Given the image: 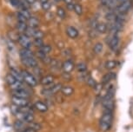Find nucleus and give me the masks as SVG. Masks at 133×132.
Listing matches in <instances>:
<instances>
[{"instance_id": "nucleus-1", "label": "nucleus", "mask_w": 133, "mask_h": 132, "mask_svg": "<svg viewBox=\"0 0 133 132\" xmlns=\"http://www.w3.org/2000/svg\"><path fill=\"white\" fill-rule=\"evenodd\" d=\"M113 122V111L104 109V113L99 122V128L103 131L110 130Z\"/></svg>"}, {"instance_id": "nucleus-2", "label": "nucleus", "mask_w": 133, "mask_h": 132, "mask_svg": "<svg viewBox=\"0 0 133 132\" xmlns=\"http://www.w3.org/2000/svg\"><path fill=\"white\" fill-rule=\"evenodd\" d=\"M22 78H23L24 83H25L27 85H29L30 87H36L37 85V79L35 78L34 75H32L31 73H30L27 71H21Z\"/></svg>"}, {"instance_id": "nucleus-3", "label": "nucleus", "mask_w": 133, "mask_h": 132, "mask_svg": "<svg viewBox=\"0 0 133 132\" xmlns=\"http://www.w3.org/2000/svg\"><path fill=\"white\" fill-rule=\"evenodd\" d=\"M63 85L61 84H53L51 87H46V88H44L41 91V94L44 96H50L52 95H55V94L58 93L59 91H61Z\"/></svg>"}, {"instance_id": "nucleus-4", "label": "nucleus", "mask_w": 133, "mask_h": 132, "mask_svg": "<svg viewBox=\"0 0 133 132\" xmlns=\"http://www.w3.org/2000/svg\"><path fill=\"white\" fill-rule=\"evenodd\" d=\"M14 115L17 118V120L23 122V123L26 124L34 121V115L32 113H25V112L17 111L14 113Z\"/></svg>"}, {"instance_id": "nucleus-5", "label": "nucleus", "mask_w": 133, "mask_h": 132, "mask_svg": "<svg viewBox=\"0 0 133 132\" xmlns=\"http://www.w3.org/2000/svg\"><path fill=\"white\" fill-rule=\"evenodd\" d=\"M11 96H15V98H25L29 99L31 98V94L28 89L24 88V89H12L11 91Z\"/></svg>"}, {"instance_id": "nucleus-6", "label": "nucleus", "mask_w": 133, "mask_h": 132, "mask_svg": "<svg viewBox=\"0 0 133 132\" xmlns=\"http://www.w3.org/2000/svg\"><path fill=\"white\" fill-rule=\"evenodd\" d=\"M17 41H18L20 45L23 47V48L31 49L32 46V42L31 40V37L27 36L26 34H20Z\"/></svg>"}, {"instance_id": "nucleus-7", "label": "nucleus", "mask_w": 133, "mask_h": 132, "mask_svg": "<svg viewBox=\"0 0 133 132\" xmlns=\"http://www.w3.org/2000/svg\"><path fill=\"white\" fill-rule=\"evenodd\" d=\"M27 36L30 37H33V38H43L44 37V33L42 31L37 30V28H31L28 27L25 31V33Z\"/></svg>"}, {"instance_id": "nucleus-8", "label": "nucleus", "mask_w": 133, "mask_h": 132, "mask_svg": "<svg viewBox=\"0 0 133 132\" xmlns=\"http://www.w3.org/2000/svg\"><path fill=\"white\" fill-rule=\"evenodd\" d=\"M131 6H132L131 2L130 0H127V1L122 2L119 5L117 6V11L119 12V14H126L130 10Z\"/></svg>"}, {"instance_id": "nucleus-9", "label": "nucleus", "mask_w": 133, "mask_h": 132, "mask_svg": "<svg viewBox=\"0 0 133 132\" xmlns=\"http://www.w3.org/2000/svg\"><path fill=\"white\" fill-rule=\"evenodd\" d=\"M11 103H12V105H15L17 107H24V106L30 105L29 99L15 98V96H12L11 98Z\"/></svg>"}, {"instance_id": "nucleus-10", "label": "nucleus", "mask_w": 133, "mask_h": 132, "mask_svg": "<svg viewBox=\"0 0 133 132\" xmlns=\"http://www.w3.org/2000/svg\"><path fill=\"white\" fill-rule=\"evenodd\" d=\"M61 68L64 73H71L75 68L74 62L72 61L71 59H68V60L64 61V63L62 64Z\"/></svg>"}, {"instance_id": "nucleus-11", "label": "nucleus", "mask_w": 133, "mask_h": 132, "mask_svg": "<svg viewBox=\"0 0 133 132\" xmlns=\"http://www.w3.org/2000/svg\"><path fill=\"white\" fill-rule=\"evenodd\" d=\"M22 64L24 66L28 67V68H35L37 66V61L35 58H21Z\"/></svg>"}, {"instance_id": "nucleus-12", "label": "nucleus", "mask_w": 133, "mask_h": 132, "mask_svg": "<svg viewBox=\"0 0 133 132\" xmlns=\"http://www.w3.org/2000/svg\"><path fill=\"white\" fill-rule=\"evenodd\" d=\"M54 80H55L54 76H52V75H47L45 77L41 78V79H40V84L44 86H48L51 85V84H53Z\"/></svg>"}, {"instance_id": "nucleus-13", "label": "nucleus", "mask_w": 133, "mask_h": 132, "mask_svg": "<svg viewBox=\"0 0 133 132\" xmlns=\"http://www.w3.org/2000/svg\"><path fill=\"white\" fill-rule=\"evenodd\" d=\"M19 55L21 58H34V53L31 49L22 48L19 51Z\"/></svg>"}, {"instance_id": "nucleus-14", "label": "nucleus", "mask_w": 133, "mask_h": 132, "mask_svg": "<svg viewBox=\"0 0 133 132\" xmlns=\"http://www.w3.org/2000/svg\"><path fill=\"white\" fill-rule=\"evenodd\" d=\"M34 108L40 112H46L48 110V105L42 101H37L34 103Z\"/></svg>"}, {"instance_id": "nucleus-15", "label": "nucleus", "mask_w": 133, "mask_h": 132, "mask_svg": "<svg viewBox=\"0 0 133 132\" xmlns=\"http://www.w3.org/2000/svg\"><path fill=\"white\" fill-rule=\"evenodd\" d=\"M66 33L69 36V37H71V38H72V39L77 38V37H78V31H77V30L73 26H68V27H67Z\"/></svg>"}, {"instance_id": "nucleus-16", "label": "nucleus", "mask_w": 133, "mask_h": 132, "mask_svg": "<svg viewBox=\"0 0 133 132\" xmlns=\"http://www.w3.org/2000/svg\"><path fill=\"white\" fill-rule=\"evenodd\" d=\"M102 105L104 108V109L113 111L115 103H114L113 99H110V100H102Z\"/></svg>"}, {"instance_id": "nucleus-17", "label": "nucleus", "mask_w": 133, "mask_h": 132, "mask_svg": "<svg viewBox=\"0 0 133 132\" xmlns=\"http://www.w3.org/2000/svg\"><path fill=\"white\" fill-rule=\"evenodd\" d=\"M117 3L118 2L117 0H101V4L104 6H106L110 9L117 8Z\"/></svg>"}, {"instance_id": "nucleus-18", "label": "nucleus", "mask_w": 133, "mask_h": 132, "mask_svg": "<svg viewBox=\"0 0 133 132\" xmlns=\"http://www.w3.org/2000/svg\"><path fill=\"white\" fill-rule=\"evenodd\" d=\"M115 78H116V74L114 72H108L102 78V84H107Z\"/></svg>"}, {"instance_id": "nucleus-19", "label": "nucleus", "mask_w": 133, "mask_h": 132, "mask_svg": "<svg viewBox=\"0 0 133 132\" xmlns=\"http://www.w3.org/2000/svg\"><path fill=\"white\" fill-rule=\"evenodd\" d=\"M27 25L31 28H37L39 25V20L36 17H31L27 20Z\"/></svg>"}, {"instance_id": "nucleus-20", "label": "nucleus", "mask_w": 133, "mask_h": 132, "mask_svg": "<svg viewBox=\"0 0 133 132\" xmlns=\"http://www.w3.org/2000/svg\"><path fill=\"white\" fill-rule=\"evenodd\" d=\"M118 44H119V37L117 36H114L110 40L109 46L112 51H115V50L117 48V46H118Z\"/></svg>"}, {"instance_id": "nucleus-21", "label": "nucleus", "mask_w": 133, "mask_h": 132, "mask_svg": "<svg viewBox=\"0 0 133 132\" xmlns=\"http://www.w3.org/2000/svg\"><path fill=\"white\" fill-rule=\"evenodd\" d=\"M61 92L64 96H70L73 94L74 92V89L72 88L71 86H69V85H65V86H63L62 89H61Z\"/></svg>"}, {"instance_id": "nucleus-22", "label": "nucleus", "mask_w": 133, "mask_h": 132, "mask_svg": "<svg viewBox=\"0 0 133 132\" xmlns=\"http://www.w3.org/2000/svg\"><path fill=\"white\" fill-rule=\"evenodd\" d=\"M10 74H11L14 78H16L17 80H18L20 82H23V83H24L23 78H22V75H21V72L17 71V70L14 69V68H11V71H10Z\"/></svg>"}, {"instance_id": "nucleus-23", "label": "nucleus", "mask_w": 133, "mask_h": 132, "mask_svg": "<svg viewBox=\"0 0 133 132\" xmlns=\"http://www.w3.org/2000/svg\"><path fill=\"white\" fill-rule=\"evenodd\" d=\"M96 30L98 33H101V34H104L106 33L107 31V24H104V23H97V26H96Z\"/></svg>"}, {"instance_id": "nucleus-24", "label": "nucleus", "mask_w": 133, "mask_h": 132, "mask_svg": "<svg viewBox=\"0 0 133 132\" xmlns=\"http://www.w3.org/2000/svg\"><path fill=\"white\" fill-rule=\"evenodd\" d=\"M27 127L26 123H23V122L19 121V120H17L16 122L14 123V128L16 129L17 131H21V130H24Z\"/></svg>"}, {"instance_id": "nucleus-25", "label": "nucleus", "mask_w": 133, "mask_h": 132, "mask_svg": "<svg viewBox=\"0 0 133 132\" xmlns=\"http://www.w3.org/2000/svg\"><path fill=\"white\" fill-rule=\"evenodd\" d=\"M27 28H28V25H27V23H22V22H17V29L21 34H24L26 31Z\"/></svg>"}, {"instance_id": "nucleus-26", "label": "nucleus", "mask_w": 133, "mask_h": 132, "mask_svg": "<svg viewBox=\"0 0 133 132\" xmlns=\"http://www.w3.org/2000/svg\"><path fill=\"white\" fill-rule=\"evenodd\" d=\"M51 45H49V44H44L42 47H40L39 48V51L40 53H42V54H44V55H48L50 52L51 51Z\"/></svg>"}, {"instance_id": "nucleus-27", "label": "nucleus", "mask_w": 133, "mask_h": 132, "mask_svg": "<svg viewBox=\"0 0 133 132\" xmlns=\"http://www.w3.org/2000/svg\"><path fill=\"white\" fill-rule=\"evenodd\" d=\"M117 62L114 61V60H110V61H108L105 63V68H106L107 70H113L117 67Z\"/></svg>"}, {"instance_id": "nucleus-28", "label": "nucleus", "mask_w": 133, "mask_h": 132, "mask_svg": "<svg viewBox=\"0 0 133 132\" xmlns=\"http://www.w3.org/2000/svg\"><path fill=\"white\" fill-rule=\"evenodd\" d=\"M76 69L78 73H81V72H84L87 71V64L85 63H79L77 64Z\"/></svg>"}, {"instance_id": "nucleus-29", "label": "nucleus", "mask_w": 133, "mask_h": 132, "mask_svg": "<svg viewBox=\"0 0 133 132\" xmlns=\"http://www.w3.org/2000/svg\"><path fill=\"white\" fill-rule=\"evenodd\" d=\"M73 11L77 15L81 16L83 14V7L81 4H73Z\"/></svg>"}, {"instance_id": "nucleus-30", "label": "nucleus", "mask_w": 133, "mask_h": 132, "mask_svg": "<svg viewBox=\"0 0 133 132\" xmlns=\"http://www.w3.org/2000/svg\"><path fill=\"white\" fill-rule=\"evenodd\" d=\"M5 80H6V82H7V84H8V85L10 86V88H11V87L12 85H13V84H14L15 83H16L17 81H18V80H17L16 78H14L11 74H8V75H7Z\"/></svg>"}, {"instance_id": "nucleus-31", "label": "nucleus", "mask_w": 133, "mask_h": 132, "mask_svg": "<svg viewBox=\"0 0 133 132\" xmlns=\"http://www.w3.org/2000/svg\"><path fill=\"white\" fill-rule=\"evenodd\" d=\"M57 15L62 19L65 18V17H66V12H65V10L63 8V7H58V8L57 9Z\"/></svg>"}, {"instance_id": "nucleus-32", "label": "nucleus", "mask_w": 133, "mask_h": 132, "mask_svg": "<svg viewBox=\"0 0 133 132\" xmlns=\"http://www.w3.org/2000/svg\"><path fill=\"white\" fill-rule=\"evenodd\" d=\"M105 18H106V20L110 22H114V21H116L117 15L115 14L114 12H108V13L105 15Z\"/></svg>"}, {"instance_id": "nucleus-33", "label": "nucleus", "mask_w": 133, "mask_h": 132, "mask_svg": "<svg viewBox=\"0 0 133 132\" xmlns=\"http://www.w3.org/2000/svg\"><path fill=\"white\" fill-rule=\"evenodd\" d=\"M86 83H87V84L89 85L90 87H91V88H94L95 89V87L97 86V82H96V80H95L94 78H92L91 76L89 77L87 79H86Z\"/></svg>"}, {"instance_id": "nucleus-34", "label": "nucleus", "mask_w": 133, "mask_h": 132, "mask_svg": "<svg viewBox=\"0 0 133 132\" xmlns=\"http://www.w3.org/2000/svg\"><path fill=\"white\" fill-rule=\"evenodd\" d=\"M19 12L21 13L23 16L25 17V18L28 20V19L30 18V17H31V13H30V11H28V9H25V8H21V9H19Z\"/></svg>"}, {"instance_id": "nucleus-35", "label": "nucleus", "mask_w": 133, "mask_h": 132, "mask_svg": "<svg viewBox=\"0 0 133 132\" xmlns=\"http://www.w3.org/2000/svg\"><path fill=\"white\" fill-rule=\"evenodd\" d=\"M28 124V127H30V128H32V129H34L35 130H39V129H42V126L40 125L39 123H35V122H31V123H27Z\"/></svg>"}, {"instance_id": "nucleus-36", "label": "nucleus", "mask_w": 133, "mask_h": 132, "mask_svg": "<svg viewBox=\"0 0 133 132\" xmlns=\"http://www.w3.org/2000/svg\"><path fill=\"white\" fill-rule=\"evenodd\" d=\"M102 51H103V44L101 43H97L95 44V46L93 48V51L95 53L99 54V53H101Z\"/></svg>"}, {"instance_id": "nucleus-37", "label": "nucleus", "mask_w": 133, "mask_h": 132, "mask_svg": "<svg viewBox=\"0 0 133 132\" xmlns=\"http://www.w3.org/2000/svg\"><path fill=\"white\" fill-rule=\"evenodd\" d=\"M32 44H33L35 46H37V48H40V47H42L44 44L42 38H34V41Z\"/></svg>"}, {"instance_id": "nucleus-38", "label": "nucleus", "mask_w": 133, "mask_h": 132, "mask_svg": "<svg viewBox=\"0 0 133 132\" xmlns=\"http://www.w3.org/2000/svg\"><path fill=\"white\" fill-rule=\"evenodd\" d=\"M41 7H42V9L44 10V11H48L49 10L51 9V4H50V2H49V1L43 2V3H41Z\"/></svg>"}, {"instance_id": "nucleus-39", "label": "nucleus", "mask_w": 133, "mask_h": 132, "mask_svg": "<svg viewBox=\"0 0 133 132\" xmlns=\"http://www.w3.org/2000/svg\"><path fill=\"white\" fill-rule=\"evenodd\" d=\"M17 22H22V23H27V19L21 13H20L19 11L17 13Z\"/></svg>"}, {"instance_id": "nucleus-40", "label": "nucleus", "mask_w": 133, "mask_h": 132, "mask_svg": "<svg viewBox=\"0 0 133 132\" xmlns=\"http://www.w3.org/2000/svg\"><path fill=\"white\" fill-rule=\"evenodd\" d=\"M22 132H37V130H35L34 129H32V128H30V127L27 126L25 129H24V130H21Z\"/></svg>"}, {"instance_id": "nucleus-41", "label": "nucleus", "mask_w": 133, "mask_h": 132, "mask_svg": "<svg viewBox=\"0 0 133 132\" xmlns=\"http://www.w3.org/2000/svg\"><path fill=\"white\" fill-rule=\"evenodd\" d=\"M73 4H66L67 9L70 10V11H73Z\"/></svg>"}, {"instance_id": "nucleus-42", "label": "nucleus", "mask_w": 133, "mask_h": 132, "mask_svg": "<svg viewBox=\"0 0 133 132\" xmlns=\"http://www.w3.org/2000/svg\"><path fill=\"white\" fill-rule=\"evenodd\" d=\"M66 4H73V0H63Z\"/></svg>"}, {"instance_id": "nucleus-43", "label": "nucleus", "mask_w": 133, "mask_h": 132, "mask_svg": "<svg viewBox=\"0 0 133 132\" xmlns=\"http://www.w3.org/2000/svg\"><path fill=\"white\" fill-rule=\"evenodd\" d=\"M27 3H28L30 5H31V4H33L35 2H36V0H26Z\"/></svg>"}, {"instance_id": "nucleus-44", "label": "nucleus", "mask_w": 133, "mask_h": 132, "mask_svg": "<svg viewBox=\"0 0 133 132\" xmlns=\"http://www.w3.org/2000/svg\"><path fill=\"white\" fill-rule=\"evenodd\" d=\"M41 1V3H43V2H46V1H48V0H40Z\"/></svg>"}, {"instance_id": "nucleus-45", "label": "nucleus", "mask_w": 133, "mask_h": 132, "mask_svg": "<svg viewBox=\"0 0 133 132\" xmlns=\"http://www.w3.org/2000/svg\"><path fill=\"white\" fill-rule=\"evenodd\" d=\"M56 2H60V1H62V0H55Z\"/></svg>"}]
</instances>
